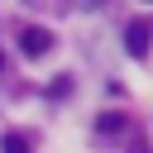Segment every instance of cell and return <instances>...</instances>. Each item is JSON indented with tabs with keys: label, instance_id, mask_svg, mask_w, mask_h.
I'll return each mask as SVG.
<instances>
[{
	"label": "cell",
	"instance_id": "1",
	"mask_svg": "<svg viewBox=\"0 0 153 153\" xmlns=\"http://www.w3.org/2000/svg\"><path fill=\"white\" fill-rule=\"evenodd\" d=\"M148 43H153V19H148V14L129 19V29H124V48H129V57H143Z\"/></svg>",
	"mask_w": 153,
	"mask_h": 153
},
{
	"label": "cell",
	"instance_id": "2",
	"mask_svg": "<svg viewBox=\"0 0 153 153\" xmlns=\"http://www.w3.org/2000/svg\"><path fill=\"white\" fill-rule=\"evenodd\" d=\"M19 48H24V57H43V53H53V33L48 29H24Z\"/></svg>",
	"mask_w": 153,
	"mask_h": 153
},
{
	"label": "cell",
	"instance_id": "3",
	"mask_svg": "<svg viewBox=\"0 0 153 153\" xmlns=\"http://www.w3.org/2000/svg\"><path fill=\"white\" fill-rule=\"evenodd\" d=\"M0 153H29V139H24L19 129H10V134H0Z\"/></svg>",
	"mask_w": 153,
	"mask_h": 153
},
{
	"label": "cell",
	"instance_id": "4",
	"mask_svg": "<svg viewBox=\"0 0 153 153\" xmlns=\"http://www.w3.org/2000/svg\"><path fill=\"white\" fill-rule=\"evenodd\" d=\"M0 72H5V57H0Z\"/></svg>",
	"mask_w": 153,
	"mask_h": 153
}]
</instances>
